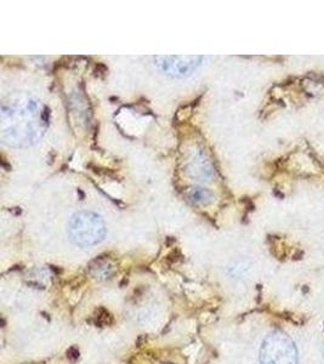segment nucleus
Here are the masks:
<instances>
[{
  "instance_id": "423d86ee",
  "label": "nucleus",
  "mask_w": 324,
  "mask_h": 364,
  "mask_svg": "<svg viewBox=\"0 0 324 364\" xmlns=\"http://www.w3.org/2000/svg\"><path fill=\"white\" fill-rule=\"evenodd\" d=\"M185 197L193 205H208L214 199V195L210 191L198 186L188 187L185 192Z\"/></svg>"
},
{
  "instance_id": "f03ea898",
  "label": "nucleus",
  "mask_w": 324,
  "mask_h": 364,
  "mask_svg": "<svg viewBox=\"0 0 324 364\" xmlns=\"http://www.w3.org/2000/svg\"><path fill=\"white\" fill-rule=\"evenodd\" d=\"M68 233L75 245L87 248L104 240L106 225L99 214L92 211H80L70 220Z\"/></svg>"
},
{
  "instance_id": "20e7f679",
  "label": "nucleus",
  "mask_w": 324,
  "mask_h": 364,
  "mask_svg": "<svg viewBox=\"0 0 324 364\" xmlns=\"http://www.w3.org/2000/svg\"><path fill=\"white\" fill-rule=\"evenodd\" d=\"M203 56H157L156 66L171 78H188L202 65Z\"/></svg>"
},
{
  "instance_id": "f257e3e1",
  "label": "nucleus",
  "mask_w": 324,
  "mask_h": 364,
  "mask_svg": "<svg viewBox=\"0 0 324 364\" xmlns=\"http://www.w3.org/2000/svg\"><path fill=\"white\" fill-rule=\"evenodd\" d=\"M48 119L40 101L33 96L16 94L1 104V139L14 147L36 144L45 133Z\"/></svg>"
},
{
  "instance_id": "39448f33",
  "label": "nucleus",
  "mask_w": 324,
  "mask_h": 364,
  "mask_svg": "<svg viewBox=\"0 0 324 364\" xmlns=\"http://www.w3.org/2000/svg\"><path fill=\"white\" fill-rule=\"evenodd\" d=\"M185 164L186 174L197 181H208L212 175V166L200 149H192Z\"/></svg>"
},
{
  "instance_id": "7ed1b4c3",
  "label": "nucleus",
  "mask_w": 324,
  "mask_h": 364,
  "mask_svg": "<svg viewBox=\"0 0 324 364\" xmlns=\"http://www.w3.org/2000/svg\"><path fill=\"white\" fill-rule=\"evenodd\" d=\"M259 360L260 364H298L299 352L291 336L284 331H274L262 341Z\"/></svg>"
}]
</instances>
